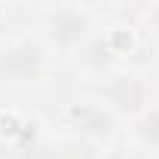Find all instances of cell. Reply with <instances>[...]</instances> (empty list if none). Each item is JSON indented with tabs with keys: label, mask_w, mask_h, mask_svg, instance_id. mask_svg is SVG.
Wrapping results in <instances>:
<instances>
[{
	"label": "cell",
	"mask_w": 159,
	"mask_h": 159,
	"mask_svg": "<svg viewBox=\"0 0 159 159\" xmlns=\"http://www.w3.org/2000/svg\"><path fill=\"white\" fill-rule=\"evenodd\" d=\"M43 40L49 49H58L64 55L83 52L89 40L95 37V12H86L74 3H58L43 16Z\"/></svg>",
	"instance_id": "obj_1"
},
{
	"label": "cell",
	"mask_w": 159,
	"mask_h": 159,
	"mask_svg": "<svg viewBox=\"0 0 159 159\" xmlns=\"http://www.w3.org/2000/svg\"><path fill=\"white\" fill-rule=\"evenodd\" d=\"M49 67V46L40 40H9L0 43V86L34 83Z\"/></svg>",
	"instance_id": "obj_2"
},
{
	"label": "cell",
	"mask_w": 159,
	"mask_h": 159,
	"mask_svg": "<svg viewBox=\"0 0 159 159\" xmlns=\"http://www.w3.org/2000/svg\"><path fill=\"white\" fill-rule=\"evenodd\" d=\"M104 107L107 110H132V113H144L150 107V92H147V83L138 74H113L110 86H107V95H104Z\"/></svg>",
	"instance_id": "obj_3"
},
{
	"label": "cell",
	"mask_w": 159,
	"mask_h": 159,
	"mask_svg": "<svg viewBox=\"0 0 159 159\" xmlns=\"http://www.w3.org/2000/svg\"><path fill=\"white\" fill-rule=\"evenodd\" d=\"M70 122L77 132H89V135H107L110 125V110L98 107V104H80L70 110Z\"/></svg>",
	"instance_id": "obj_4"
},
{
	"label": "cell",
	"mask_w": 159,
	"mask_h": 159,
	"mask_svg": "<svg viewBox=\"0 0 159 159\" xmlns=\"http://www.w3.org/2000/svg\"><path fill=\"white\" fill-rule=\"evenodd\" d=\"M138 135L147 147L159 150V104H150L138 119Z\"/></svg>",
	"instance_id": "obj_5"
},
{
	"label": "cell",
	"mask_w": 159,
	"mask_h": 159,
	"mask_svg": "<svg viewBox=\"0 0 159 159\" xmlns=\"http://www.w3.org/2000/svg\"><path fill=\"white\" fill-rule=\"evenodd\" d=\"M98 159H144V153L129 150V147H104L98 153Z\"/></svg>",
	"instance_id": "obj_6"
},
{
	"label": "cell",
	"mask_w": 159,
	"mask_h": 159,
	"mask_svg": "<svg viewBox=\"0 0 159 159\" xmlns=\"http://www.w3.org/2000/svg\"><path fill=\"white\" fill-rule=\"evenodd\" d=\"M67 3H74V6L86 9V12H95V9H101V6H107L110 0H67Z\"/></svg>",
	"instance_id": "obj_7"
},
{
	"label": "cell",
	"mask_w": 159,
	"mask_h": 159,
	"mask_svg": "<svg viewBox=\"0 0 159 159\" xmlns=\"http://www.w3.org/2000/svg\"><path fill=\"white\" fill-rule=\"evenodd\" d=\"M147 21H150V31H153V34L159 37V3L153 6V9H150V19H147Z\"/></svg>",
	"instance_id": "obj_8"
}]
</instances>
